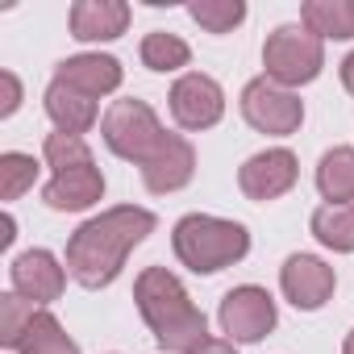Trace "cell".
<instances>
[{
	"mask_svg": "<svg viewBox=\"0 0 354 354\" xmlns=\"http://www.w3.org/2000/svg\"><path fill=\"white\" fill-rule=\"evenodd\" d=\"M317 188L329 205H350L354 201V150L333 146L317 162Z\"/></svg>",
	"mask_w": 354,
	"mask_h": 354,
	"instance_id": "e0dca14e",
	"label": "cell"
},
{
	"mask_svg": "<svg viewBox=\"0 0 354 354\" xmlns=\"http://www.w3.org/2000/svg\"><path fill=\"white\" fill-rule=\"evenodd\" d=\"M100 196H104V175L96 171V162L75 167V171H63V175H55V180L42 188V201L55 213H84Z\"/></svg>",
	"mask_w": 354,
	"mask_h": 354,
	"instance_id": "4fadbf2b",
	"label": "cell"
},
{
	"mask_svg": "<svg viewBox=\"0 0 354 354\" xmlns=\"http://www.w3.org/2000/svg\"><path fill=\"white\" fill-rule=\"evenodd\" d=\"M342 84H346V92L354 96V55H346V63H342Z\"/></svg>",
	"mask_w": 354,
	"mask_h": 354,
	"instance_id": "83f0119b",
	"label": "cell"
},
{
	"mask_svg": "<svg viewBox=\"0 0 354 354\" xmlns=\"http://www.w3.org/2000/svg\"><path fill=\"white\" fill-rule=\"evenodd\" d=\"M46 113L59 125V133H75L80 138V133H88L96 125V100L75 92V88H67V84H59V80L46 88Z\"/></svg>",
	"mask_w": 354,
	"mask_h": 354,
	"instance_id": "2e32d148",
	"label": "cell"
},
{
	"mask_svg": "<svg viewBox=\"0 0 354 354\" xmlns=\"http://www.w3.org/2000/svg\"><path fill=\"white\" fill-rule=\"evenodd\" d=\"M192 21L209 34H230L246 21V5L242 0H196V5H188Z\"/></svg>",
	"mask_w": 354,
	"mask_h": 354,
	"instance_id": "7402d4cb",
	"label": "cell"
},
{
	"mask_svg": "<svg viewBox=\"0 0 354 354\" xmlns=\"http://www.w3.org/2000/svg\"><path fill=\"white\" fill-rule=\"evenodd\" d=\"M296 175H300L296 154L279 146V150H263V154H254V158L242 162V171H238V188H242L250 201L267 205V201H279V196L296 184Z\"/></svg>",
	"mask_w": 354,
	"mask_h": 354,
	"instance_id": "9c48e42d",
	"label": "cell"
},
{
	"mask_svg": "<svg viewBox=\"0 0 354 354\" xmlns=\"http://www.w3.org/2000/svg\"><path fill=\"white\" fill-rule=\"evenodd\" d=\"M242 113L246 121L259 129V133H275V138H288L300 129L304 121V104L292 88H279L275 80H250L242 88Z\"/></svg>",
	"mask_w": 354,
	"mask_h": 354,
	"instance_id": "8992f818",
	"label": "cell"
},
{
	"mask_svg": "<svg viewBox=\"0 0 354 354\" xmlns=\"http://www.w3.org/2000/svg\"><path fill=\"white\" fill-rule=\"evenodd\" d=\"M246 250H250V234L238 221L192 213L175 225V254L196 275H213L221 267H234L238 259H246Z\"/></svg>",
	"mask_w": 354,
	"mask_h": 354,
	"instance_id": "3957f363",
	"label": "cell"
},
{
	"mask_svg": "<svg viewBox=\"0 0 354 354\" xmlns=\"http://www.w3.org/2000/svg\"><path fill=\"white\" fill-rule=\"evenodd\" d=\"M0 84H5V100H0V117H13V113H17V104H21V84H17V75H13V71H5V75H0Z\"/></svg>",
	"mask_w": 354,
	"mask_h": 354,
	"instance_id": "484cf974",
	"label": "cell"
},
{
	"mask_svg": "<svg viewBox=\"0 0 354 354\" xmlns=\"http://www.w3.org/2000/svg\"><path fill=\"white\" fill-rule=\"evenodd\" d=\"M13 230H17L13 217H5V234H0V246H9V242H13Z\"/></svg>",
	"mask_w": 354,
	"mask_h": 354,
	"instance_id": "f1b7e54d",
	"label": "cell"
},
{
	"mask_svg": "<svg viewBox=\"0 0 354 354\" xmlns=\"http://www.w3.org/2000/svg\"><path fill=\"white\" fill-rule=\"evenodd\" d=\"M154 230V213L150 209H133V205H121V209H109L92 221H84L71 242H67V271L84 283V288H109L121 267H125V254Z\"/></svg>",
	"mask_w": 354,
	"mask_h": 354,
	"instance_id": "6da1fadb",
	"label": "cell"
},
{
	"mask_svg": "<svg viewBox=\"0 0 354 354\" xmlns=\"http://www.w3.org/2000/svg\"><path fill=\"white\" fill-rule=\"evenodd\" d=\"M192 171H196V150H192V142L180 138V133H167V138L158 142V150L150 154V162L142 167L146 188L158 192V196L180 192V188L192 180Z\"/></svg>",
	"mask_w": 354,
	"mask_h": 354,
	"instance_id": "8fae6325",
	"label": "cell"
},
{
	"mask_svg": "<svg viewBox=\"0 0 354 354\" xmlns=\"http://www.w3.org/2000/svg\"><path fill=\"white\" fill-rule=\"evenodd\" d=\"M300 17L317 38H354V0H308Z\"/></svg>",
	"mask_w": 354,
	"mask_h": 354,
	"instance_id": "ac0fdd59",
	"label": "cell"
},
{
	"mask_svg": "<svg viewBox=\"0 0 354 354\" xmlns=\"http://www.w3.org/2000/svg\"><path fill=\"white\" fill-rule=\"evenodd\" d=\"M13 288H17V296H26L34 304H50V300L63 296L67 275H63V267L50 250H26L13 263Z\"/></svg>",
	"mask_w": 354,
	"mask_h": 354,
	"instance_id": "7c38bea8",
	"label": "cell"
},
{
	"mask_svg": "<svg viewBox=\"0 0 354 354\" xmlns=\"http://www.w3.org/2000/svg\"><path fill=\"white\" fill-rule=\"evenodd\" d=\"M133 300H138L146 325L154 329L158 346H167L175 354H192L209 337L205 333V313L188 300L184 283L167 267H146L133 283Z\"/></svg>",
	"mask_w": 354,
	"mask_h": 354,
	"instance_id": "7a4b0ae2",
	"label": "cell"
},
{
	"mask_svg": "<svg viewBox=\"0 0 354 354\" xmlns=\"http://www.w3.org/2000/svg\"><path fill=\"white\" fill-rule=\"evenodd\" d=\"M221 113H225V92H221L217 80H209L201 71L175 80V88H171V117L184 129H209V125L221 121Z\"/></svg>",
	"mask_w": 354,
	"mask_h": 354,
	"instance_id": "ba28073f",
	"label": "cell"
},
{
	"mask_svg": "<svg viewBox=\"0 0 354 354\" xmlns=\"http://www.w3.org/2000/svg\"><path fill=\"white\" fill-rule=\"evenodd\" d=\"M342 354H354V329H350V337H346V346H342Z\"/></svg>",
	"mask_w": 354,
	"mask_h": 354,
	"instance_id": "f546056e",
	"label": "cell"
},
{
	"mask_svg": "<svg viewBox=\"0 0 354 354\" xmlns=\"http://www.w3.org/2000/svg\"><path fill=\"white\" fill-rule=\"evenodd\" d=\"M221 329L234 337V342H259L275 329V300L254 288V283H242L234 292H225L221 300Z\"/></svg>",
	"mask_w": 354,
	"mask_h": 354,
	"instance_id": "52a82bcc",
	"label": "cell"
},
{
	"mask_svg": "<svg viewBox=\"0 0 354 354\" xmlns=\"http://www.w3.org/2000/svg\"><path fill=\"white\" fill-rule=\"evenodd\" d=\"M263 67H267V80H275L279 88H300L317 80L325 67L321 38L304 26H279L263 46Z\"/></svg>",
	"mask_w": 354,
	"mask_h": 354,
	"instance_id": "277c9868",
	"label": "cell"
},
{
	"mask_svg": "<svg viewBox=\"0 0 354 354\" xmlns=\"http://www.w3.org/2000/svg\"><path fill=\"white\" fill-rule=\"evenodd\" d=\"M42 150H46V162L55 167V175L96 162V158H92V150H88V142H84V138H75V133H50Z\"/></svg>",
	"mask_w": 354,
	"mask_h": 354,
	"instance_id": "d4e9b609",
	"label": "cell"
},
{
	"mask_svg": "<svg viewBox=\"0 0 354 354\" xmlns=\"http://www.w3.org/2000/svg\"><path fill=\"white\" fill-rule=\"evenodd\" d=\"M34 317H38V304H34V300H26V296H17V292H13V296H0V342L13 346V350H21V342H26Z\"/></svg>",
	"mask_w": 354,
	"mask_h": 354,
	"instance_id": "603a6c76",
	"label": "cell"
},
{
	"mask_svg": "<svg viewBox=\"0 0 354 354\" xmlns=\"http://www.w3.org/2000/svg\"><path fill=\"white\" fill-rule=\"evenodd\" d=\"M100 133H104V146H109L113 154H121V158H129V162H138V167H146L150 154L158 150V142L167 138L162 125H158V117H154V109H150L146 100H133V96H129V100H117V104L104 113Z\"/></svg>",
	"mask_w": 354,
	"mask_h": 354,
	"instance_id": "5b68a950",
	"label": "cell"
},
{
	"mask_svg": "<svg viewBox=\"0 0 354 354\" xmlns=\"http://www.w3.org/2000/svg\"><path fill=\"white\" fill-rule=\"evenodd\" d=\"M129 26V5L121 0H80L71 9V38L80 42H113Z\"/></svg>",
	"mask_w": 354,
	"mask_h": 354,
	"instance_id": "9a60e30c",
	"label": "cell"
},
{
	"mask_svg": "<svg viewBox=\"0 0 354 354\" xmlns=\"http://www.w3.org/2000/svg\"><path fill=\"white\" fill-rule=\"evenodd\" d=\"M279 283H283V296L296 308L313 313V308H321L333 296V283L337 279H333V267H325L317 254H292L283 263V271H279Z\"/></svg>",
	"mask_w": 354,
	"mask_h": 354,
	"instance_id": "30bf717a",
	"label": "cell"
},
{
	"mask_svg": "<svg viewBox=\"0 0 354 354\" xmlns=\"http://www.w3.org/2000/svg\"><path fill=\"white\" fill-rule=\"evenodd\" d=\"M188 59H192L188 42L175 38V34L154 30V34L142 38V63H146L150 71H180V67H188Z\"/></svg>",
	"mask_w": 354,
	"mask_h": 354,
	"instance_id": "ffe728a7",
	"label": "cell"
},
{
	"mask_svg": "<svg viewBox=\"0 0 354 354\" xmlns=\"http://www.w3.org/2000/svg\"><path fill=\"white\" fill-rule=\"evenodd\" d=\"M313 234L321 246L350 254L354 250V205H325L313 213Z\"/></svg>",
	"mask_w": 354,
	"mask_h": 354,
	"instance_id": "d6986e66",
	"label": "cell"
},
{
	"mask_svg": "<svg viewBox=\"0 0 354 354\" xmlns=\"http://www.w3.org/2000/svg\"><path fill=\"white\" fill-rule=\"evenodd\" d=\"M192 354H238V350H234V342H221V337H205V342H201Z\"/></svg>",
	"mask_w": 354,
	"mask_h": 354,
	"instance_id": "4316f807",
	"label": "cell"
},
{
	"mask_svg": "<svg viewBox=\"0 0 354 354\" xmlns=\"http://www.w3.org/2000/svg\"><path fill=\"white\" fill-rule=\"evenodd\" d=\"M21 354H80V346L63 333V325L50 313L38 308V317H34V325H30V333L21 342Z\"/></svg>",
	"mask_w": 354,
	"mask_h": 354,
	"instance_id": "44dd1931",
	"label": "cell"
},
{
	"mask_svg": "<svg viewBox=\"0 0 354 354\" xmlns=\"http://www.w3.org/2000/svg\"><path fill=\"white\" fill-rule=\"evenodd\" d=\"M34 175H38V162L30 154H0V201H17L26 188H34Z\"/></svg>",
	"mask_w": 354,
	"mask_h": 354,
	"instance_id": "cb8c5ba5",
	"label": "cell"
},
{
	"mask_svg": "<svg viewBox=\"0 0 354 354\" xmlns=\"http://www.w3.org/2000/svg\"><path fill=\"white\" fill-rule=\"evenodd\" d=\"M55 80L96 100V96L121 88V63H117L113 55H75V59H63V63H59Z\"/></svg>",
	"mask_w": 354,
	"mask_h": 354,
	"instance_id": "5bb4252c",
	"label": "cell"
}]
</instances>
